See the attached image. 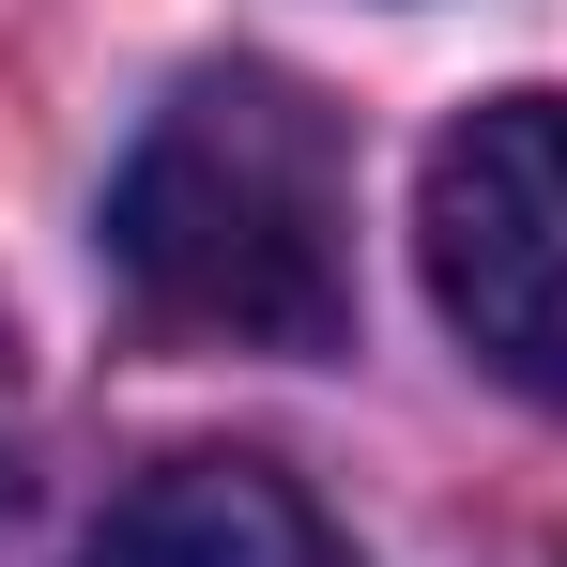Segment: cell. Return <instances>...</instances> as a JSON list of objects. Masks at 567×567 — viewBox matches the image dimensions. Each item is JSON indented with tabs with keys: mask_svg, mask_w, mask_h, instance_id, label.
<instances>
[{
	"mask_svg": "<svg viewBox=\"0 0 567 567\" xmlns=\"http://www.w3.org/2000/svg\"><path fill=\"white\" fill-rule=\"evenodd\" d=\"M107 261L185 338L338 353L353 338V154L322 93L277 62H199L107 169Z\"/></svg>",
	"mask_w": 567,
	"mask_h": 567,
	"instance_id": "6da1fadb",
	"label": "cell"
},
{
	"mask_svg": "<svg viewBox=\"0 0 567 567\" xmlns=\"http://www.w3.org/2000/svg\"><path fill=\"white\" fill-rule=\"evenodd\" d=\"M414 246L461 353L567 414V93H491L414 169Z\"/></svg>",
	"mask_w": 567,
	"mask_h": 567,
	"instance_id": "7a4b0ae2",
	"label": "cell"
},
{
	"mask_svg": "<svg viewBox=\"0 0 567 567\" xmlns=\"http://www.w3.org/2000/svg\"><path fill=\"white\" fill-rule=\"evenodd\" d=\"M93 567H353V553H338V522H322L277 461L185 445V461H154L123 506H107Z\"/></svg>",
	"mask_w": 567,
	"mask_h": 567,
	"instance_id": "3957f363",
	"label": "cell"
},
{
	"mask_svg": "<svg viewBox=\"0 0 567 567\" xmlns=\"http://www.w3.org/2000/svg\"><path fill=\"white\" fill-rule=\"evenodd\" d=\"M31 553V369H16V338H0V567Z\"/></svg>",
	"mask_w": 567,
	"mask_h": 567,
	"instance_id": "277c9868",
	"label": "cell"
}]
</instances>
